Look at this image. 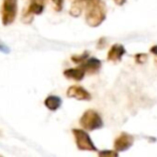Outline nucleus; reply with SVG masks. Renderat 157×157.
Listing matches in <instances>:
<instances>
[{
	"label": "nucleus",
	"instance_id": "a211bd4d",
	"mask_svg": "<svg viewBox=\"0 0 157 157\" xmlns=\"http://www.w3.org/2000/svg\"><path fill=\"white\" fill-rule=\"evenodd\" d=\"M151 51H152L154 54L157 55V46H154V48H151Z\"/></svg>",
	"mask_w": 157,
	"mask_h": 157
},
{
	"label": "nucleus",
	"instance_id": "ddd939ff",
	"mask_svg": "<svg viewBox=\"0 0 157 157\" xmlns=\"http://www.w3.org/2000/svg\"><path fill=\"white\" fill-rule=\"evenodd\" d=\"M53 3H54V7L56 11H60L61 8H63V0H52Z\"/></svg>",
	"mask_w": 157,
	"mask_h": 157
},
{
	"label": "nucleus",
	"instance_id": "9d476101",
	"mask_svg": "<svg viewBox=\"0 0 157 157\" xmlns=\"http://www.w3.org/2000/svg\"><path fill=\"white\" fill-rule=\"evenodd\" d=\"M44 105L51 111H56L61 105V99L57 96H48L44 101Z\"/></svg>",
	"mask_w": 157,
	"mask_h": 157
},
{
	"label": "nucleus",
	"instance_id": "f03ea898",
	"mask_svg": "<svg viewBox=\"0 0 157 157\" xmlns=\"http://www.w3.org/2000/svg\"><path fill=\"white\" fill-rule=\"evenodd\" d=\"M80 125L85 130H95V129L101 128L103 123L100 115L96 111H94V110H87L82 115L81 120H80Z\"/></svg>",
	"mask_w": 157,
	"mask_h": 157
},
{
	"label": "nucleus",
	"instance_id": "20e7f679",
	"mask_svg": "<svg viewBox=\"0 0 157 157\" xmlns=\"http://www.w3.org/2000/svg\"><path fill=\"white\" fill-rule=\"evenodd\" d=\"M75 138V143L78 145V148L81 151H96V146L93 143L90 137L81 129H73L72 130Z\"/></svg>",
	"mask_w": 157,
	"mask_h": 157
},
{
	"label": "nucleus",
	"instance_id": "39448f33",
	"mask_svg": "<svg viewBox=\"0 0 157 157\" xmlns=\"http://www.w3.org/2000/svg\"><path fill=\"white\" fill-rule=\"evenodd\" d=\"M133 143V137L126 132H123L118 136L114 141V150L117 152L126 151L132 145Z\"/></svg>",
	"mask_w": 157,
	"mask_h": 157
},
{
	"label": "nucleus",
	"instance_id": "1a4fd4ad",
	"mask_svg": "<svg viewBox=\"0 0 157 157\" xmlns=\"http://www.w3.org/2000/svg\"><path fill=\"white\" fill-rule=\"evenodd\" d=\"M63 75L68 78H72L74 81H81L85 75V71L81 68H73V69H67L63 71Z\"/></svg>",
	"mask_w": 157,
	"mask_h": 157
},
{
	"label": "nucleus",
	"instance_id": "7ed1b4c3",
	"mask_svg": "<svg viewBox=\"0 0 157 157\" xmlns=\"http://www.w3.org/2000/svg\"><path fill=\"white\" fill-rule=\"evenodd\" d=\"M17 14V0H3L1 20L5 26L12 24Z\"/></svg>",
	"mask_w": 157,
	"mask_h": 157
},
{
	"label": "nucleus",
	"instance_id": "0eeeda50",
	"mask_svg": "<svg viewBox=\"0 0 157 157\" xmlns=\"http://www.w3.org/2000/svg\"><path fill=\"white\" fill-rule=\"evenodd\" d=\"M125 54V48L122 44H114L110 48L108 53V60L110 61H118L122 59L123 55Z\"/></svg>",
	"mask_w": 157,
	"mask_h": 157
},
{
	"label": "nucleus",
	"instance_id": "dca6fc26",
	"mask_svg": "<svg viewBox=\"0 0 157 157\" xmlns=\"http://www.w3.org/2000/svg\"><path fill=\"white\" fill-rule=\"evenodd\" d=\"M0 51H1V52H3V53H9L10 48H8L7 45H5L3 43H1V42H0Z\"/></svg>",
	"mask_w": 157,
	"mask_h": 157
},
{
	"label": "nucleus",
	"instance_id": "6ab92c4d",
	"mask_svg": "<svg viewBox=\"0 0 157 157\" xmlns=\"http://www.w3.org/2000/svg\"><path fill=\"white\" fill-rule=\"evenodd\" d=\"M87 1H90V0H87Z\"/></svg>",
	"mask_w": 157,
	"mask_h": 157
},
{
	"label": "nucleus",
	"instance_id": "423d86ee",
	"mask_svg": "<svg viewBox=\"0 0 157 157\" xmlns=\"http://www.w3.org/2000/svg\"><path fill=\"white\" fill-rule=\"evenodd\" d=\"M67 96L70 98H75L78 100H90V94L82 86H71L68 88Z\"/></svg>",
	"mask_w": 157,
	"mask_h": 157
},
{
	"label": "nucleus",
	"instance_id": "6e6552de",
	"mask_svg": "<svg viewBox=\"0 0 157 157\" xmlns=\"http://www.w3.org/2000/svg\"><path fill=\"white\" fill-rule=\"evenodd\" d=\"M101 67V61L97 58H90L87 61H85V63L81 65V69H83L84 71L88 72V73H96Z\"/></svg>",
	"mask_w": 157,
	"mask_h": 157
},
{
	"label": "nucleus",
	"instance_id": "f257e3e1",
	"mask_svg": "<svg viewBox=\"0 0 157 157\" xmlns=\"http://www.w3.org/2000/svg\"><path fill=\"white\" fill-rule=\"evenodd\" d=\"M105 18V6L100 0H90L86 7V23L90 27H97Z\"/></svg>",
	"mask_w": 157,
	"mask_h": 157
},
{
	"label": "nucleus",
	"instance_id": "9b49d317",
	"mask_svg": "<svg viewBox=\"0 0 157 157\" xmlns=\"http://www.w3.org/2000/svg\"><path fill=\"white\" fill-rule=\"evenodd\" d=\"M82 8H83V0H74L71 9H70V14L74 17H78L81 15Z\"/></svg>",
	"mask_w": 157,
	"mask_h": 157
},
{
	"label": "nucleus",
	"instance_id": "2eb2a0df",
	"mask_svg": "<svg viewBox=\"0 0 157 157\" xmlns=\"http://www.w3.org/2000/svg\"><path fill=\"white\" fill-rule=\"evenodd\" d=\"M136 59H137V61L139 63H143L144 61L146 60V55H144V54H138L137 56H136Z\"/></svg>",
	"mask_w": 157,
	"mask_h": 157
},
{
	"label": "nucleus",
	"instance_id": "f8f14e48",
	"mask_svg": "<svg viewBox=\"0 0 157 157\" xmlns=\"http://www.w3.org/2000/svg\"><path fill=\"white\" fill-rule=\"evenodd\" d=\"M88 54H90L88 52H84L82 55H74V56H72L71 59H72V61H74L75 63H83V61H84V59L87 58Z\"/></svg>",
	"mask_w": 157,
	"mask_h": 157
},
{
	"label": "nucleus",
	"instance_id": "f3484780",
	"mask_svg": "<svg viewBox=\"0 0 157 157\" xmlns=\"http://www.w3.org/2000/svg\"><path fill=\"white\" fill-rule=\"evenodd\" d=\"M114 1H115L117 5H123V3L125 2V0H114Z\"/></svg>",
	"mask_w": 157,
	"mask_h": 157
},
{
	"label": "nucleus",
	"instance_id": "4468645a",
	"mask_svg": "<svg viewBox=\"0 0 157 157\" xmlns=\"http://www.w3.org/2000/svg\"><path fill=\"white\" fill-rule=\"evenodd\" d=\"M117 153L112 152V151H103V152L99 153V156H116Z\"/></svg>",
	"mask_w": 157,
	"mask_h": 157
}]
</instances>
